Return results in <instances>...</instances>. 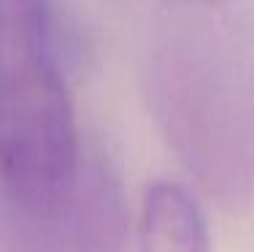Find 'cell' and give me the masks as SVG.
Returning a JSON list of instances; mask_svg holds the SVG:
<instances>
[{
    "instance_id": "2",
    "label": "cell",
    "mask_w": 254,
    "mask_h": 252,
    "mask_svg": "<svg viewBox=\"0 0 254 252\" xmlns=\"http://www.w3.org/2000/svg\"><path fill=\"white\" fill-rule=\"evenodd\" d=\"M141 252H211V236L197 201L181 184L157 179L146 184L138 209Z\"/></svg>"
},
{
    "instance_id": "1",
    "label": "cell",
    "mask_w": 254,
    "mask_h": 252,
    "mask_svg": "<svg viewBox=\"0 0 254 252\" xmlns=\"http://www.w3.org/2000/svg\"><path fill=\"white\" fill-rule=\"evenodd\" d=\"M52 8V0H0V184L16 209L41 220H52L81 179Z\"/></svg>"
},
{
    "instance_id": "3",
    "label": "cell",
    "mask_w": 254,
    "mask_h": 252,
    "mask_svg": "<svg viewBox=\"0 0 254 252\" xmlns=\"http://www.w3.org/2000/svg\"><path fill=\"white\" fill-rule=\"evenodd\" d=\"M162 3H173V5H203V8H216L225 0H162Z\"/></svg>"
}]
</instances>
